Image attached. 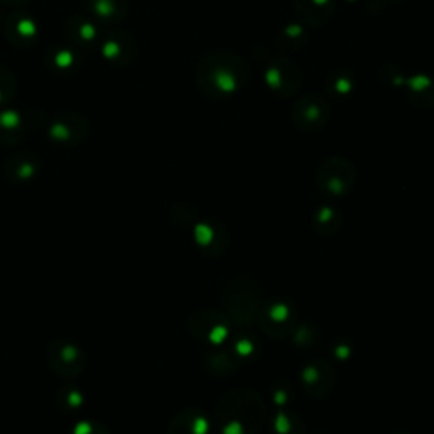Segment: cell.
<instances>
[{
    "label": "cell",
    "instance_id": "cell-16",
    "mask_svg": "<svg viewBox=\"0 0 434 434\" xmlns=\"http://www.w3.org/2000/svg\"><path fill=\"white\" fill-rule=\"evenodd\" d=\"M307 36L302 26H287L282 29L280 35H278V46L285 52H294V49L302 48L306 44Z\"/></svg>",
    "mask_w": 434,
    "mask_h": 434
},
{
    "label": "cell",
    "instance_id": "cell-4",
    "mask_svg": "<svg viewBox=\"0 0 434 434\" xmlns=\"http://www.w3.org/2000/svg\"><path fill=\"white\" fill-rule=\"evenodd\" d=\"M356 174L351 162L343 157H331L324 159L318 170L319 191L330 197H343L351 192Z\"/></svg>",
    "mask_w": 434,
    "mask_h": 434
},
{
    "label": "cell",
    "instance_id": "cell-18",
    "mask_svg": "<svg viewBox=\"0 0 434 434\" xmlns=\"http://www.w3.org/2000/svg\"><path fill=\"white\" fill-rule=\"evenodd\" d=\"M273 433L275 434H304V426L296 414L290 412H280L275 417L273 424Z\"/></svg>",
    "mask_w": 434,
    "mask_h": 434
},
{
    "label": "cell",
    "instance_id": "cell-7",
    "mask_svg": "<svg viewBox=\"0 0 434 434\" xmlns=\"http://www.w3.org/2000/svg\"><path fill=\"white\" fill-rule=\"evenodd\" d=\"M46 360L61 377H78L85 370V353L77 344L65 339H56L46 348Z\"/></svg>",
    "mask_w": 434,
    "mask_h": 434
},
{
    "label": "cell",
    "instance_id": "cell-6",
    "mask_svg": "<svg viewBox=\"0 0 434 434\" xmlns=\"http://www.w3.org/2000/svg\"><path fill=\"white\" fill-rule=\"evenodd\" d=\"M290 117L296 128L306 133H314L327 124L331 117V105L321 95L306 94L294 102Z\"/></svg>",
    "mask_w": 434,
    "mask_h": 434
},
{
    "label": "cell",
    "instance_id": "cell-5",
    "mask_svg": "<svg viewBox=\"0 0 434 434\" xmlns=\"http://www.w3.org/2000/svg\"><path fill=\"white\" fill-rule=\"evenodd\" d=\"M263 78L270 90L275 92L277 95L292 97L301 88L304 75H302L301 66L292 58L280 54L265 66Z\"/></svg>",
    "mask_w": 434,
    "mask_h": 434
},
{
    "label": "cell",
    "instance_id": "cell-19",
    "mask_svg": "<svg viewBox=\"0 0 434 434\" xmlns=\"http://www.w3.org/2000/svg\"><path fill=\"white\" fill-rule=\"evenodd\" d=\"M71 434H111L104 424L97 423V421H80L75 426Z\"/></svg>",
    "mask_w": 434,
    "mask_h": 434
},
{
    "label": "cell",
    "instance_id": "cell-9",
    "mask_svg": "<svg viewBox=\"0 0 434 434\" xmlns=\"http://www.w3.org/2000/svg\"><path fill=\"white\" fill-rule=\"evenodd\" d=\"M261 330L272 338H287L296 331L294 311L285 304H270L258 313Z\"/></svg>",
    "mask_w": 434,
    "mask_h": 434
},
{
    "label": "cell",
    "instance_id": "cell-21",
    "mask_svg": "<svg viewBox=\"0 0 434 434\" xmlns=\"http://www.w3.org/2000/svg\"><path fill=\"white\" fill-rule=\"evenodd\" d=\"M389 2H402V0H389Z\"/></svg>",
    "mask_w": 434,
    "mask_h": 434
},
{
    "label": "cell",
    "instance_id": "cell-13",
    "mask_svg": "<svg viewBox=\"0 0 434 434\" xmlns=\"http://www.w3.org/2000/svg\"><path fill=\"white\" fill-rule=\"evenodd\" d=\"M195 241L209 255H221L224 251V233L221 226L200 222L195 226Z\"/></svg>",
    "mask_w": 434,
    "mask_h": 434
},
{
    "label": "cell",
    "instance_id": "cell-15",
    "mask_svg": "<svg viewBox=\"0 0 434 434\" xmlns=\"http://www.w3.org/2000/svg\"><path fill=\"white\" fill-rule=\"evenodd\" d=\"M54 402L66 414H75L83 407V394L75 385H65L56 392Z\"/></svg>",
    "mask_w": 434,
    "mask_h": 434
},
{
    "label": "cell",
    "instance_id": "cell-8",
    "mask_svg": "<svg viewBox=\"0 0 434 434\" xmlns=\"http://www.w3.org/2000/svg\"><path fill=\"white\" fill-rule=\"evenodd\" d=\"M188 327L197 339L217 346L226 339L227 332H229V318L216 313V311L202 309L192 315Z\"/></svg>",
    "mask_w": 434,
    "mask_h": 434
},
{
    "label": "cell",
    "instance_id": "cell-17",
    "mask_svg": "<svg viewBox=\"0 0 434 434\" xmlns=\"http://www.w3.org/2000/svg\"><path fill=\"white\" fill-rule=\"evenodd\" d=\"M314 226H315V229L324 236L334 234L336 231L341 227V217L334 209L323 207L318 210V214H315Z\"/></svg>",
    "mask_w": 434,
    "mask_h": 434
},
{
    "label": "cell",
    "instance_id": "cell-11",
    "mask_svg": "<svg viewBox=\"0 0 434 434\" xmlns=\"http://www.w3.org/2000/svg\"><path fill=\"white\" fill-rule=\"evenodd\" d=\"M294 9L304 26L323 28L332 18L334 0H294Z\"/></svg>",
    "mask_w": 434,
    "mask_h": 434
},
{
    "label": "cell",
    "instance_id": "cell-12",
    "mask_svg": "<svg viewBox=\"0 0 434 434\" xmlns=\"http://www.w3.org/2000/svg\"><path fill=\"white\" fill-rule=\"evenodd\" d=\"M209 428V417L205 416V412L187 409L171 419L168 434H207Z\"/></svg>",
    "mask_w": 434,
    "mask_h": 434
},
{
    "label": "cell",
    "instance_id": "cell-3",
    "mask_svg": "<svg viewBox=\"0 0 434 434\" xmlns=\"http://www.w3.org/2000/svg\"><path fill=\"white\" fill-rule=\"evenodd\" d=\"M219 302L226 315L239 326H250L258 318L261 309V294L258 287L246 278H227L219 289Z\"/></svg>",
    "mask_w": 434,
    "mask_h": 434
},
{
    "label": "cell",
    "instance_id": "cell-14",
    "mask_svg": "<svg viewBox=\"0 0 434 434\" xmlns=\"http://www.w3.org/2000/svg\"><path fill=\"white\" fill-rule=\"evenodd\" d=\"M409 94L412 100L421 107H433L434 105V80L428 75H416L409 80Z\"/></svg>",
    "mask_w": 434,
    "mask_h": 434
},
{
    "label": "cell",
    "instance_id": "cell-1",
    "mask_svg": "<svg viewBox=\"0 0 434 434\" xmlns=\"http://www.w3.org/2000/svg\"><path fill=\"white\" fill-rule=\"evenodd\" d=\"M250 66L239 54L229 52L209 53L197 66V85L210 99H227L246 87Z\"/></svg>",
    "mask_w": 434,
    "mask_h": 434
},
{
    "label": "cell",
    "instance_id": "cell-20",
    "mask_svg": "<svg viewBox=\"0 0 434 434\" xmlns=\"http://www.w3.org/2000/svg\"><path fill=\"white\" fill-rule=\"evenodd\" d=\"M331 90H334V94H338L339 97H344L349 94V88H351V80H349L346 75H343L341 78L331 80Z\"/></svg>",
    "mask_w": 434,
    "mask_h": 434
},
{
    "label": "cell",
    "instance_id": "cell-10",
    "mask_svg": "<svg viewBox=\"0 0 434 434\" xmlns=\"http://www.w3.org/2000/svg\"><path fill=\"white\" fill-rule=\"evenodd\" d=\"M302 383L307 395L313 399H323L334 385V370L324 360H313L302 370Z\"/></svg>",
    "mask_w": 434,
    "mask_h": 434
},
{
    "label": "cell",
    "instance_id": "cell-22",
    "mask_svg": "<svg viewBox=\"0 0 434 434\" xmlns=\"http://www.w3.org/2000/svg\"><path fill=\"white\" fill-rule=\"evenodd\" d=\"M395 434H407V433H395Z\"/></svg>",
    "mask_w": 434,
    "mask_h": 434
},
{
    "label": "cell",
    "instance_id": "cell-2",
    "mask_svg": "<svg viewBox=\"0 0 434 434\" xmlns=\"http://www.w3.org/2000/svg\"><path fill=\"white\" fill-rule=\"evenodd\" d=\"M267 417V406L250 389L229 390L219 399L216 419L222 434H258Z\"/></svg>",
    "mask_w": 434,
    "mask_h": 434
}]
</instances>
